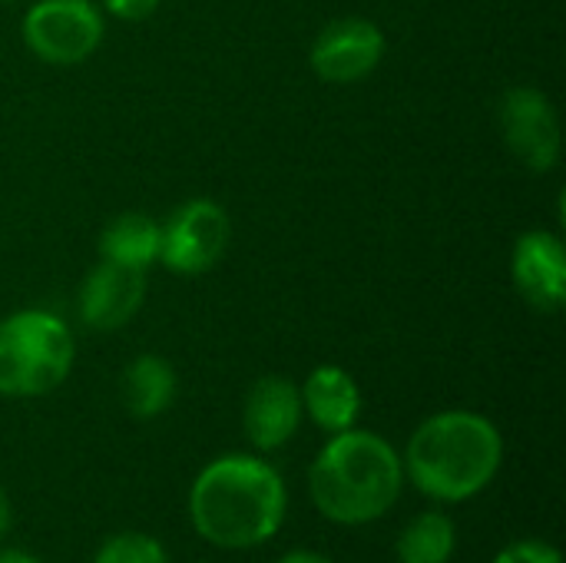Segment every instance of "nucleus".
<instances>
[{
  "instance_id": "1",
  "label": "nucleus",
  "mask_w": 566,
  "mask_h": 563,
  "mask_svg": "<svg viewBox=\"0 0 566 563\" xmlns=\"http://www.w3.org/2000/svg\"><path fill=\"white\" fill-rule=\"evenodd\" d=\"M186 508L206 544L222 551H252L282 531L289 488L265 458L232 451L196 475Z\"/></svg>"
},
{
  "instance_id": "2",
  "label": "nucleus",
  "mask_w": 566,
  "mask_h": 563,
  "mask_svg": "<svg viewBox=\"0 0 566 563\" xmlns=\"http://www.w3.org/2000/svg\"><path fill=\"white\" fill-rule=\"evenodd\" d=\"M405 481L438 504H464L491 488L504 465V438L497 425L468 408L424 418L401 455Z\"/></svg>"
},
{
  "instance_id": "3",
  "label": "nucleus",
  "mask_w": 566,
  "mask_h": 563,
  "mask_svg": "<svg viewBox=\"0 0 566 563\" xmlns=\"http://www.w3.org/2000/svg\"><path fill=\"white\" fill-rule=\"evenodd\" d=\"M401 488L405 465L395 445L358 425L328 435L308 468L312 504L338 528H365L381 521L398 504Z\"/></svg>"
},
{
  "instance_id": "4",
  "label": "nucleus",
  "mask_w": 566,
  "mask_h": 563,
  "mask_svg": "<svg viewBox=\"0 0 566 563\" xmlns=\"http://www.w3.org/2000/svg\"><path fill=\"white\" fill-rule=\"evenodd\" d=\"M76 362L70 325L46 309H20L0 319V398H43L56 392Z\"/></svg>"
},
{
  "instance_id": "5",
  "label": "nucleus",
  "mask_w": 566,
  "mask_h": 563,
  "mask_svg": "<svg viewBox=\"0 0 566 563\" xmlns=\"http://www.w3.org/2000/svg\"><path fill=\"white\" fill-rule=\"evenodd\" d=\"M106 33L103 10L93 0H36L20 20L23 46L50 66L86 63Z\"/></svg>"
},
{
  "instance_id": "6",
  "label": "nucleus",
  "mask_w": 566,
  "mask_h": 563,
  "mask_svg": "<svg viewBox=\"0 0 566 563\" xmlns=\"http://www.w3.org/2000/svg\"><path fill=\"white\" fill-rule=\"evenodd\" d=\"M232 222L216 199H186L159 222V265L182 279L206 275L226 256Z\"/></svg>"
},
{
  "instance_id": "7",
  "label": "nucleus",
  "mask_w": 566,
  "mask_h": 563,
  "mask_svg": "<svg viewBox=\"0 0 566 563\" xmlns=\"http://www.w3.org/2000/svg\"><path fill=\"white\" fill-rule=\"evenodd\" d=\"M497 126L511 156L531 173H554L564 153V129L554 100L537 86H511L497 103Z\"/></svg>"
},
{
  "instance_id": "8",
  "label": "nucleus",
  "mask_w": 566,
  "mask_h": 563,
  "mask_svg": "<svg viewBox=\"0 0 566 563\" xmlns=\"http://www.w3.org/2000/svg\"><path fill=\"white\" fill-rule=\"evenodd\" d=\"M385 30L368 17H338L318 30L308 50L312 73L322 83L348 86L368 80L385 60Z\"/></svg>"
},
{
  "instance_id": "9",
  "label": "nucleus",
  "mask_w": 566,
  "mask_h": 563,
  "mask_svg": "<svg viewBox=\"0 0 566 563\" xmlns=\"http://www.w3.org/2000/svg\"><path fill=\"white\" fill-rule=\"evenodd\" d=\"M511 279L521 299L554 315L566 305V249L560 232L551 229H527L511 252Z\"/></svg>"
},
{
  "instance_id": "10",
  "label": "nucleus",
  "mask_w": 566,
  "mask_h": 563,
  "mask_svg": "<svg viewBox=\"0 0 566 563\" xmlns=\"http://www.w3.org/2000/svg\"><path fill=\"white\" fill-rule=\"evenodd\" d=\"M146 302V272L96 262L76 289V315L93 332H116L136 319Z\"/></svg>"
},
{
  "instance_id": "11",
  "label": "nucleus",
  "mask_w": 566,
  "mask_h": 563,
  "mask_svg": "<svg viewBox=\"0 0 566 563\" xmlns=\"http://www.w3.org/2000/svg\"><path fill=\"white\" fill-rule=\"evenodd\" d=\"M302 418H305V411H302L298 385L285 375H262L245 395L242 428H245V438L252 441V448H259V451L285 448L298 435Z\"/></svg>"
},
{
  "instance_id": "12",
  "label": "nucleus",
  "mask_w": 566,
  "mask_h": 563,
  "mask_svg": "<svg viewBox=\"0 0 566 563\" xmlns=\"http://www.w3.org/2000/svg\"><path fill=\"white\" fill-rule=\"evenodd\" d=\"M302 395V411L305 418L325 431V435H338L358 425L361 415V388L355 382L352 372H345L342 365H318L305 375V382L298 385Z\"/></svg>"
},
{
  "instance_id": "13",
  "label": "nucleus",
  "mask_w": 566,
  "mask_h": 563,
  "mask_svg": "<svg viewBox=\"0 0 566 563\" xmlns=\"http://www.w3.org/2000/svg\"><path fill=\"white\" fill-rule=\"evenodd\" d=\"M176 392H179L176 368L163 355L146 352V355H136L123 368L119 395H123L126 411L136 421H153V418L166 415L176 402Z\"/></svg>"
},
{
  "instance_id": "14",
  "label": "nucleus",
  "mask_w": 566,
  "mask_h": 563,
  "mask_svg": "<svg viewBox=\"0 0 566 563\" xmlns=\"http://www.w3.org/2000/svg\"><path fill=\"white\" fill-rule=\"evenodd\" d=\"M99 259L136 272L159 262V222L146 212H119L99 232Z\"/></svg>"
},
{
  "instance_id": "15",
  "label": "nucleus",
  "mask_w": 566,
  "mask_h": 563,
  "mask_svg": "<svg viewBox=\"0 0 566 563\" xmlns=\"http://www.w3.org/2000/svg\"><path fill=\"white\" fill-rule=\"evenodd\" d=\"M458 551V528L444 511H424L401 528L395 541L398 563H451Z\"/></svg>"
},
{
  "instance_id": "16",
  "label": "nucleus",
  "mask_w": 566,
  "mask_h": 563,
  "mask_svg": "<svg viewBox=\"0 0 566 563\" xmlns=\"http://www.w3.org/2000/svg\"><path fill=\"white\" fill-rule=\"evenodd\" d=\"M93 563H169V554L159 538L143 531H123L96 548Z\"/></svg>"
},
{
  "instance_id": "17",
  "label": "nucleus",
  "mask_w": 566,
  "mask_h": 563,
  "mask_svg": "<svg viewBox=\"0 0 566 563\" xmlns=\"http://www.w3.org/2000/svg\"><path fill=\"white\" fill-rule=\"evenodd\" d=\"M494 563H564V554L547 544V541H537V538H527V541H514L507 544Z\"/></svg>"
},
{
  "instance_id": "18",
  "label": "nucleus",
  "mask_w": 566,
  "mask_h": 563,
  "mask_svg": "<svg viewBox=\"0 0 566 563\" xmlns=\"http://www.w3.org/2000/svg\"><path fill=\"white\" fill-rule=\"evenodd\" d=\"M163 0H103V13L116 17V20H126V23H136V20H146L159 10Z\"/></svg>"
},
{
  "instance_id": "19",
  "label": "nucleus",
  "mask_w": 566,
  "mask_h": 563,
  "mask_svg": "<svg viewBox=\"0 0 566 563\" xmlns=\"http://www.w3.org/2000/svg\"><path fill=\"white\" fill-rule=\"evenodd\" d=\"M279 563H335V561H328L325 554H318V551H289V554H282L279 557Z\"/></svg>"
},
{
  "instance_id": "20",
  "label": "nucleus",
  "mask_w": 566,
  "mask_h": 563,
  "mask_svg": "<svg viewBox=\"0 0 566 563\" xmlns=\"http://www.w3.org/2000/svg\"><path fill=\"white\" fill-rule=\"evenodd\" d=\"M10 528H13V504H10V494L0 488V538H7Z\"/></svg>"
},
{
  "instance_id": "21",
  "label": "nucleus",
  "mask_w": 566,
  "mask_h": 563,
  "mask_svg": "<svg viewBox=\"0 0 566 563\" xmlns=\"http://www.w3.org/2000/svg\"><path fill=\"white\" fill-rule=\"evenodd\" d=\"M0 563H43L40 557L27 554V551H17V548H3L0 551Z\"/></svg>"
}]
</instances>
